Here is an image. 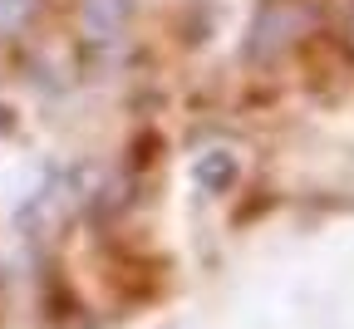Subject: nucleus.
<instances>
[{"mask_svg": "<svg viewBox=\"0 0 354 329\" xmlns=\"http://www.w3.org/2000/svg\"><path fill=\"white\" fill-rule=\"evenodd\" d=\"M310 20H315V10H310L305 0H271V6H261V15L246 35V59H256V64L281 59L290 44H300Z\"/></svg>", "mask_w": 354, "mask_h": 329, "instance_id": "obj_1", "label": "nucleus"}, {"mask_svg": "<svg viewBox=\"0 0 354 329\" xmlns=\"http://www.w3.org/2000/svg\"><path fill=\"white\" fill-rule=\"evenodd\" d=\"M74 187H79V177H74V172L50 177V187H39V192L25 202L20 226H25V231H44V226H55L59 216H69V212H74V202H79Z\"/></svg>", "mask_w": 354, "mask_h": 329, "instance_id": "obj_2", "label": "nucleus"}, {"mask_svg": "<svg viewBox=\"0 0 354 329\" xmlns=\"http://www.w3.org/2000/svg\"><path fill=\"white\" fill-rule=\"evenodd\" d=\"M79 20L94 44H118L133 20V0H79Z\"/></svg>", "mask_w": 354, "mask_h": 329, "instance_id": "obj_3", "label": "nucleus"}, {"mask_svg": "<svg viewBox=\"0 0 354 329\" xmlns=\"http://www.w3.org/2000/svg\"><path fill=\"white\" fill-rule=\"evenodd\" d=\"M197 182H202V192H227V187L236 182V158L227 148H212L197 158Z\"/></svg>", "mask_w": 354, "mask_h": 329, "instance_id": "obj_4", "label": "nucleus"}, {"mask_svg": "<svg viewBox=\"0 0 354 329\" xmlns=\"http://www.w3.org/2000/svg\"><path fill=\"white\" fill-rule=\"evenodd\" d=\"M35 6H39V0H0V39L20 35V30H25V20L35 15Z\"/></svg>", "mask_w": 354, "mask_h": 329, "instance_id": "obj_5", "label": "nucleus"}, {"mask_svg": "<svg viewBox=\"0 0 354 329\" xmlns=\"http://www.w3.org/2000/svg\"><path fill=\"white\" fill-rule=\"evenodd\" d=\"M344 50H349V59H354V10H349V20H344Z\"/></svg>", "mask_w": 354, "mask_h": 329, "instance_id": "obj_6", "label": "nucleus"}, {"mask_svg": "<svg viewBox=\"0 0 354 329\" xmlns=\"http://www.w3.org/2000/svg\"><path fill=\"white\" fill-rule=\"evenodd\" d=\"M10 128V109H0V133H6Z\"/></svg>", "mask_w": 354, "mask_h": 329, "instance_id": "obj_7", "label": "nucleus"}]
</instances>
